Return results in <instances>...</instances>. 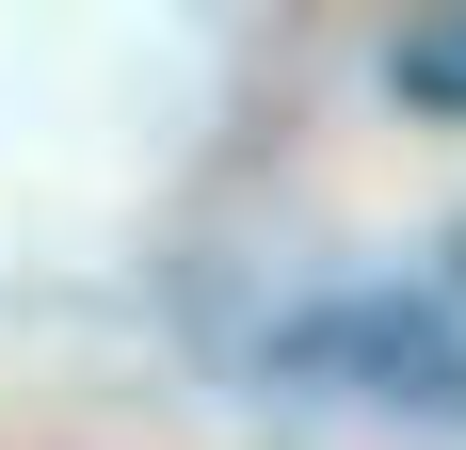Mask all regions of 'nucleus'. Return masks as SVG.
Listing matches in <instances>:
<instances>
[{
    "instance_id": "2",
    "label": "nucleus",
    "mask_w": 466,
    "mask_h": 450,
    "mask_svg": "<svg viewBox=\"0 0 466 450\" xmlns=\"http://www.w3.org/2000/svg\"><path fill=\"white\" fill-rule=\"evenodd\" d=\"M386 81H402V113H466V0H434L419 33L386 48Z\"/></svg>"
},
{
    "instance_id": "1",
    "label": "nucleus",
    "mask_w": 466,
    "mask_h": 450,
    "mask_svg": "<svg viewBox=\"0 0 466 450\" xmlns=\"http://www.w3.org/2000/svg\"><path fill=\"white\" fill-rule=\"evenodd\" d=\"M274 370H354V386H386V403H451L466 418V322L451 290H402V306H322V322H289Z\"/></svg>"
}]
</instances>
